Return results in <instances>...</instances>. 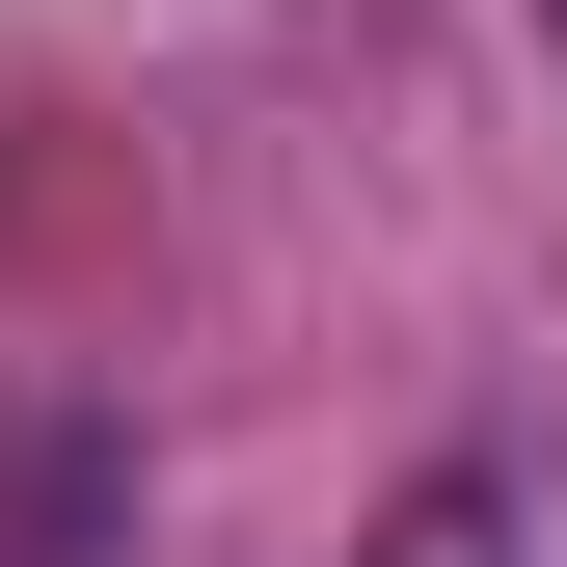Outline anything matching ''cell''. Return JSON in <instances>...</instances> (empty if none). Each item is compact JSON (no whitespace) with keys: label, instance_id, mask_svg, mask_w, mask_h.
I'll use <instances>...</instances> for the list:
<instances>
[{"label":"cell","instance_id":"cell-1","mask_svg":"<svg viewBox=\"0 0 567 567\" xmlns=\"http://www.w3.org/2000/svg\"><path fill=\"white\" fill-rule=\"evenodd\" d=\"M379 567H540V540H514V486H433V514H405Z\"/></svg>","mask_w":567,"mask_h":567},{"label":"cell","instance_id":"cell-2","mask_svg":"<svg viewBox=\"0 0 567 567\" xmlns=\"http://www.w3.org/2000/svg\"><path fill=\"white\" fill-rule=\"evenodd\" d=\"M540 28H567V0H540Z\"/></svg>","mask_w":567,"mask_h":567}]
</instances>
